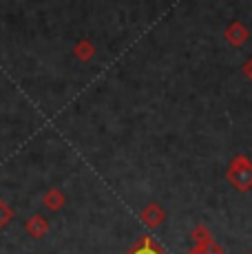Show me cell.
<instances>
[{"label":"cell","mask_w":252,"mask_h":254,"mask_svg":"<svg viewBox=\"0 0 252 254\" xmlns=\"http://www.w3.org/2000/svg\"><path fill=\"white\" fill-rule=\"evenodd\" d=\"M139 254H153L151 250H144V252H139Z\"/></svg>","instance_id":"obj_1"}]
</instances>
